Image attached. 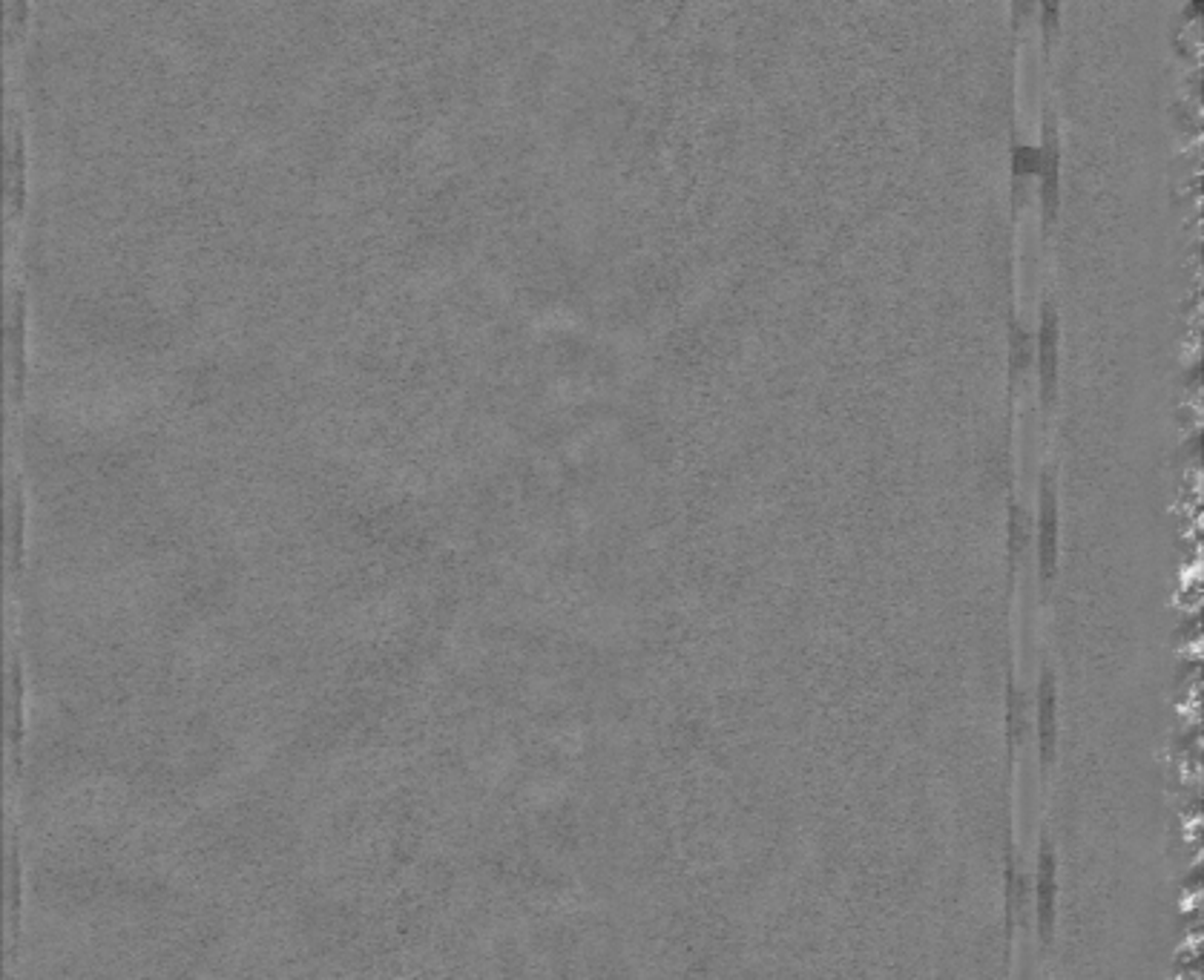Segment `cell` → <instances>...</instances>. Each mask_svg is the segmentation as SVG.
Listing matches in <instances>:
<instances>
[{
    "label": "cell",
    "mask_w": 1204,
    "mask_h": 980,
    "mask_svg": "<svg viewBox=\"0 0 1204 980\" xmlns=\"http://www.w3.org/2000/svg\"><path fill=\"white\" fill-rule=\"evenodd\" d=\"M27 21H30V0H12V35L9 41L17 49L21 44V35L27 30Z\"/></svg>",
    "instance_id": "obj_6"
},
{
    "label": "cell",
    "mask_w": 1204,
    "mask_h": 980,
    "mask_svg": "<svg viewBox=\"0 0 1204 980\" xmlns=\"http://www.w3.org/2000/svg\"><path fill=\"white\" fill-rule=\"evenodd\" d=\"M1052 900H1055V880H1052V860L1046 854L1038 871V921L1044 932H1049L1052 926Z\"/></svg>",
    "instance_id": "obj_5"
},
{
    "label": "cell",
    "mask_w": 1204,
    "mask_h": 980,
    "mask_svg": "<svg viewBox=\"0 0 1204 980\" xmlns=\"http://www.w3.org/2000/svg\"><path fill=\"white\" fill-rule=\"evenodd\" d=\"M1058 3L1060 0H1041V9H1044V21L1046 27L1052 30L1055 24H1058Z\"/></svg>",
    "instance_id": "obj_7"
},
{
    "label": "cell",
    "mask_w": 1204,
    "mask_h": 980,
    "mask_svg": "<svg viewBox=\"0 0 1204 980\" xmlns=\"http://www.w3.org/2000/svg\"><path fill=\"white\" fill-rule=\"evenodd\" d=\"M1038 360H1041V377H1044L1046 389H1052L1055 380V357H1058V328H1055V317L1046 314L1044 325H1041V342H1038Z\"/></svg>",
    "instance_id": "obj_3"
},
{
    "label": "cell",
    "mask_w": 1204,
    "mask_h": 980,
    "mask_svg": "<svg viewBox=\"0 0 1204 980\" xmlns=\"http://www.w3.org/2000/svg\"><path fill=\"white\" fill-rule=\"evenodd\" d=\"M1041 532H1038V558H1041V570L1046 575H1052V564H1055V500L1052 492L1044 495V506H1041Z\"/></svg>",
    "instance_id": "obj_2"
},
{
    "label": "cell",
    "mask_w": 1204,
    "mask_h": 980,
    "mask_svg": "<svg viewBox=\"0 0 1204 980\" xmlns=\"http://www.w3.org/2000/svg\"><path fill=\"white\" fill-rule=\"evenodd\" d=\"M9 188H12V219H17L24 210V130L15 110L9 121Z\"/></svg>",
    "instance_id": "obj_1"
},
{
    "label": "cell",
    "mask_w": 1204,
    "mask_h": 980,
    "mask_svg": "<svg viewBox=\"0 0 1204 980\" xmlns=\"http://www.w3.org/2000/svg\"><path fill=\"white\" fill-rule=\"evenodd\" d=\"M1038 736H1041V747L1049 757L1052 753V742H1055V693L1052 685L1044 682V693L1038 699Z\"/></svg>",
    "instance_id": "obj_4"
}]
</instances>
